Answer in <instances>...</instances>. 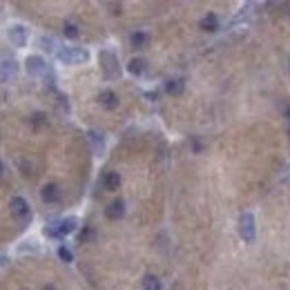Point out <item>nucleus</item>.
<instances>
[{"instance_id":"39448f33","label":"nucleus","mask_w":290,"mask_h":290,"mask_svg":"<svg viewBox=\"0 0 290 290\" xmlns=\"http://www.w3.org/2000/svg\"><path fill=\"white\" fill-rule=\"evenodd\" d=\"M9 208H11V217L16 219L18 223H29L31 221V208L29 203H27L22 196H11V201H9Z\"/></svg>"},{"instance_id":"f257e3e1","label":"nucleus","mask_w":290,"mask_h":290,"mask_svg":"<svg viewBox=\"0 0 290 290\" xmlns=\"http://www.w3.org/2000/svg\"><path fill=\"white\" fill-rule=\"evenodd\" d=\"M98 65H101V71L105 76V80H118L120 78V65H118V56L110 49H103L98 54Z\"/></svg>"},{"instance_id":"ddd939ff","label":"nucleus","mask_w":290,"mask_h":290,"mask_svg":"<svg viewBox=\"0 0 290 290\" xmlns=\"http://www.w3.org/2000/svg\"><path fill=\"white\" fill-rule=\"evenodd\" d=\"M38 47L43 49V52L54 54V56H56L58 49H60V45H58V40L54 38V36H40V38H38Z\"/></svg>"},{"instance_id":"0eeeda50","label":"nucleus","mask_w":290,"mask_h":290,"mask_svg":"<svg viewBox=\"0 0 290 290\" xmlns=\"http://www.w3.org/2000/svg\"><path fill=\"white\" fill-rule=\"evenodd\" d=\"M9 40H11L13 47H25L27 45V29L20 25V22H13V25H9Z\"/></svg>"},{"instance_id":"f3484780","label":"nucleus","mask_w":290,"mask_h":290,"mask_svg":"<svg viewBox=\"0 0 290 290\" xmlns=\"http://www.w3.org/2000/svg\"><path fill=\"white\" fill-rule=\"evenodd\" d=\"M199 27H201L203 31H217V29H219V18L214 16V13H208V16L201 18Z\"/></svg>"},{"instance_id":"9d476101","label":"nucleus","mask_w":290,"mask_h":290,"mask_svg":"<svg viewBox=\"0 0 290 290\" xmlns=\"http://www.w3.org/2000/svg\"><path fill=\"white\" fill-rule=\"evenodd\" d=\"M98 103H101V107H105V110H116V107H118V96H116L112 89H105V92L98 94Z\"/></svg>"},{"instance_id":"4be33fe9","label":"nucleus","mask_w":290,"mask_h":290,"mask_svg":"<svg viewBox=\"0 0 290 290\" xmlns=\"http://www.w3.org/2000/svg\"><path fill=\"white\" fill-rule=\"evenodd\" d=\"M286 116H288V118H290V105L286 107Z\"/></svg>"},{"instance_id":"f03ea898","label":"nucleus","mask_w":290,"mask_h":290,"mask_svg":"<svg viewBox=\"0 0 290 290\" xmlns=\"http://www.w3.org/2000/svg\"><path fill=\"white\" fill-rule=\"evenodd\" d=\"M76 223H78V219L76 217H67V219H60V221L52 223V226L45 228V234L52 236V239H62V236L71 234L76 228Z\"/></svg>"},{"instance_id":"dca6fc26","label":"nucleus","mask_w":290,"mask_h":290,"mask_svg":"<svg viewBox=\"0 0 290 290\" xmlns=\"http://www.w3.org/2000/svg\"><path fill=\"white\" fill-rule=\"evenodd\" d=\"M183 89H185V83H183L181 78H170L168 83H165V92L172 94V96H178V94H183Z\"/></svg>"},{"instance_id":"1a4fd4ad","label":"nucleus","mask_w":290,"mask_h":290,"mask_svg":"<svg viewBox=\"0 0 290 290\" xmlns=\"http://www.w3.org/2000/svg\"><path fill=\"white\" fill-rule=\"evenodd\" d=\"M40 199H43L45 203H58V201H60V190H58V185L47 183V185L40 190Z\"/></svg>"},{"instance_id":"7ed1b4c3","label":"nucleus","mask_w":290,"mask_h":290,"mask_svg":"<svg viewBox=\"0 0 290 290\" xmlns=\"http://www.w3.org/2000/svg\"><path fill=\"white\" fill-rule=\"evenodd\" d=\"M56 58L65 65H80L89 58V52L83 47H60L56 54Z\"/></svg>"},{"instance_id":"a211bd4d","label":"nucleus","mask_w":290,"mask_h":290,"mask_svg":"<svg viewBox=\"0 0 290 290\" xmlns=\"http://www.w3.org/2000/svg\"><path fill=\"white\" fill-rule=\"evenodd\" d=\"M127 71L129 74H134V76L143 74V71H145V60H143V58H132L129 65H127Z\"/></svg>"},{"instance_id":"5701e85b","label":"nucleus","mask_w":290,"mask_h":290,"mask_svg":"<svg viewBox=\"0 0 290 290\" xmlns=\"http://www.w3.org/2000/svg\"><path fill=\"white\" fill-rule=\"evenodd\" d=\"M43 290H54V286H47V288H43Z\"/></svg>"},{"instance_id":"6e6552de","label":"nucleus","mask_w":290,"mask_h":290,"mask_svg":"<svg viewBox=\"0 0 290 290\" xmlns=\"http://www.w3.org/2000/svg\"><path fill=\"white\" fill-rule=\"evenodd\" d=\"M129 47L136 49V52H143V49L150 47V34L147 31H134L129 36Z\"/></svg>"},{"instance_id":"f8f14e48","label":"nucleus","mask_w":290,"mask_h":290,"mask_svg":"<svg viewBox=\"0 0 290 290\" xmlns=\"http://www.w3.org/2000/svg\"><path fill=\"white\" fill-rule=\"evenodd\" d=\"M87 141H89V145H92L94 154H101V152L105 150V138H103V134L96 132V129H89L87 132Z\"/></svg>"},{"instance_id":"20e7f679","label":"nucleus","mask_w":290,"mask_h":290,"mask_svg":"<svg viewBox=\"0 0 290 290\" xmlns=\"http://www.w3.org/2000/svg\"><path fill=\"white\" fill-rule=\"evenodd\" d=\"M239 236L243 239V243H252L257 239V223L252 212H243L239 217Z\"/></svg>"},{"instance_id":"4468645a","label":"nucleus","mask_w":290,"mask_h":290,"mask_svg":"<svg viewBox=\"0 0 290 290\" xmlns=\"http://www.w3.org/2000/svg\"><path fill=\"white\" fill-rule=\"evenodd\" d=\"M120 185V174L118 172H105V176H103V187H105L107 192H116Z\"/></svg>"},{"instance_id":"2eb2a0df","label":"nucleus","mask_w":290,"mask_h":290,"mask_svg":"<svg viewBox=\"0 0 290 290\" xmlns=\"http://www.w3.org/2000/svg\"><path fill=\"white\" fill-rule=\"evenodd\" d=\"M16 60H9V58H4L2 60V83H9V78H13V76H16Z\"/></svg>"},{"instance_id":"423d86ee","label":"nucleus","mask_w":290,"mask_h":290,"mask_svg":"<svg viewBox=\"0 0 290 290\" xmlns=\"http://www.w3.org/2000/svg\"><path fill=\"white\" fill-rule=\"evenodd\" d=\"M25 69H27V74L34 76V78H45L47 71H49V67H47V62H45L43 56H27Z\"/></svg>"},{"instance_id":"6ab92c4d","label":"nucleus","mask_w":290,"mask_h":290,"mask_svg":"<svg viewBox=\"0 0 290 290\" xmlns=\"http://www.w3.org/2000/svg\"><path fill=\"white\" fill-rule=\"evenodd\" d=\"M143 290H161V281L156 275H145L143 277Z\"/></svg>"},{"instance_id":"aec40b11","label":"nucleus","mask_w":290,"mask_h":290,"mask_svg":"<svg viewBox=\"0 0 290 290\" xmlns=\"http://www.w3.org/2000/svg\"><path fill=\"white\" fill-rule=\"evenodd\" d=\"M62 34H65V38L76 40L80 36V31H78V27H76L74 22H65V25H62Z\"/></svg>"},{"instance_id":"412c9836","label":"nucleus","mask_w":290,"mask_h":290,"mask_svg":"<svg viewBox=\"0 0 290 290\" xmlns=\"http://www.w3.org/2000/svg\"><path fill=\"white\" fill-rule=\"evenodd\" d=\"M56 254H58V259H60V261H65V263H71V261H74V254H71V250L65 248V245H60V248L56 250Z\"/></svg>"},{"instance_id":"9b49d317","label":"nucleus","mask_w":290,"mask_h":290,"mask_svg":"<svg viewBox=\"0 0 290 290\" xmlns=\"http://www.w3.org/2000/svg\"><path fill=\"white\" fill-rule=\"evenodd\" d=\"M123 214H125V203L123 201H112V203L105 208V217L110 219V221H118Z\"/></svg>"}]
</instances>
